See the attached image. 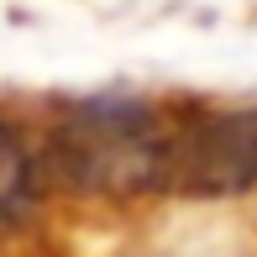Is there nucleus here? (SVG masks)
<instances>
[{"label":"nucleus","mask_w":257,"mask_h":257,"mask_svg":"<svg viewBox=\"0 0 257 257\" xmlns=\"http://www.w3.org/2000/svg\"><path fill=\"white\" fill-rule=\"evenodd\" d=\"M48 205H53V184L42 168L37 115L0 105V236L37 226Z\"/></svg>","instance_id":"7ed1b4c3"},{"label":"nucleus","mask_w":257,"mask_h":257,"mask_svg":"<svg viewBox=\"0 0 257 257\" xmlns=\"http://www.w3.org/2000/svg\"><path fill=\"white\" fill-rule=\"evenodd\" d=\"M257 189V100L205 105L179 100L168 132V194L236 200Z\"/></svg>","instance_id":"f03ea898"},{"label":"nucleus","mask_w":257,"mask_h":257,"mask_svg":"<svg viewBox=\"0 0 257 257\" xmlns=\"http://www.w3.org/2000/svg\"><path fill=\"white\" fill-rule=\"evenodd\" d=\"M168 132L173 100H153L137 89H89L58 95L37 115L42 168L53 200L132 205L168 194Z\"/></svg>","instance_id":"f257e3e1"}]
</instances>
